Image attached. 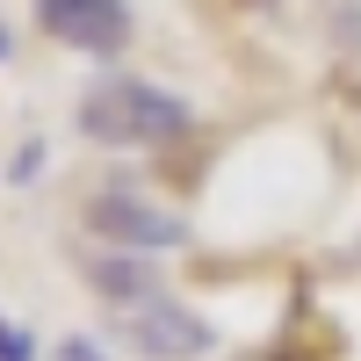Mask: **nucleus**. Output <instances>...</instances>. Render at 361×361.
Returning a JSON list of instances; mask_svg holds the SVG:
<instances>
[{
	"instance_id": "obj_1",
	"label": "nucleus",
	"mask_w": 361,
	"mask_h": 361,
	"mask_svg": "<svg viewBox=\"0 0 361 361\" xmlns=\"http://www.w3.org/2000/svg\"><path fill=\"white\" fill-rule=\"evenodd\" d=\"M80 130L94 145H166L188 130V102L152 80H102L80 102Z\"/></svg>"
},
{
	"instance_id": "obj_2",
	"label": "nucleus",
	"mask_w": 361,
	"mask_h": 361,
	"mask_svg": "<svg viewBox=\"0 0 361 361\" xmlns=\"http://www.w3.org/2000/svg\"><path fill=\"white\" fill-rule=\"evenodd\" d=\"M87 231H102L109 246H123V253L188 246V217L166 209V202H145V195H94L87 202Z\"/></svg>"
},
{
	"instance_id": "obj_7",
	"label": "nucleus",
	"mask_w": 361,
	"mask_h": 361,
	"mask_svg": "<svg viewBox=\"0 0 361 361\" xmlns=\"http://www.w3.org/2000/svg\"><path fill=\"white\" fill-rule=\"evenodd\" d=\"M58 361H109L94 340H66V347H58Z\"/></svg>"
},
{
	"instance_id": "obj_8",
	"label": "nucleus",
	"mask_w": 361,
	"mask_h": 361,
	"mask_svg": "<svg viewBox=\"0 0 361 361\" xmlns=\"http://www.w3.org/2000/svg\"><path fill=\"white\" fill-rule=\"evenodd\" d=\"M267 361H296V354H267Z\"/></svg>"
},
{
	"instance_id": "obj_6",
	"label": "nucleus",
	"mask_w": 361,
	"mask_h": 361,
	"mask_svg": "<svg viewBox=\"0 0 361 361\" xmlns=\"http://www.w3.org/2000/svg\"><path fill=\"white\" fill-rule=\"evenodd\" d=\"M0 361H37V347H29V333L0 311Z\"/></svg>"
},
{
	"instance_id": "obj_5",
	"label": "nucleus",
	"mask_w": 361,
	"mask_h": 361,
	"mask_svg": "<svg viewBox=\"0 0 361 361\" xmlns=\"http://www.w3.org/2000/svg\"><path fill=\"white\" fill-rule=\"evenodd\" d=\"M87 282H94L102 296H123L130 311H137V304H152V296H159L152 267H145V260H123V253H116V260H87Z\"/></svg>"
},
{
	"instance_id": "obj_4",
	"label": "nucleus",
	"mask_w": 361,
	"mask_h": 361,
	"mask_svg": "<svg viewBox=\"0 0 361 361\" xmlns=\"http://www.w3.org/2000/svg\"><path fill=\"white\" fill-rule=\"evenodd\" d=\"M37 22L58 44L94 51V58H116L130 44V8L123 0H37Z\"/></svg>"
},
{
	"instance_id": "obj_3",
	"label": "nucleus",
	"mask_w": 361,
	"mask_h": 361,
	"mask_svg": "<svg viewBox=\"0 0 361 361\" xmlns=\"http://www.w3.org/2000/svg\"><path fill=\"white\" fill-rule=\"evenodd\" d=\"M123 340L145 354V361H195V354H209V318H195L188 304H173V296H152V304H137L130 318H123Z\"/></svg>"
}]
</instances>
